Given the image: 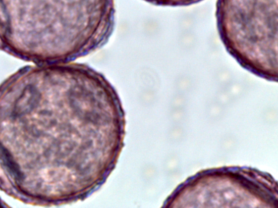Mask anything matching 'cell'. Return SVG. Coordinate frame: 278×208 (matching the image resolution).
I'll return each mask as SVG.
<instances>
[{"label": "cell", "instance_id": "6da1fadb", "mask_svg": "<svg viewBox=\"0 0 278 208\" xmlns=\"http://www.w3.org/2000/svg\"><path fill=\"white\" fill-rule=\"evenodd\" d=\"M217 23L229 54L247 70L278 79V0H218Z\"/></svg>", "mask_w": 278, "mask_h": 208}, {"label": "cell", "instance_id": "7a4b0ae2", "mask_svg": "<svg viewBox=\"0 0 278 208\" xmlns=\"http://www.w3.org/2000/svg\"><path fill=\"white\" fill-rule=\"evenodd\" d=\"M153 4L168 6H181L194 4L202 1V0H146Z\"/></svg>", "mask_w": 278, "mask_h": 208}]
</instances>
